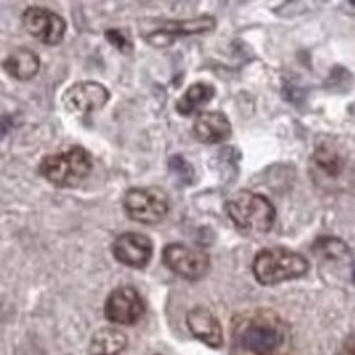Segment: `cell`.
I'll use <instances>...</instances> for the list:
<instances>
[{
	"label": "cell",
	"mask_w": 355,
	"mask_h": 355,
	"mask_svg": "<svg viewBox=\"0 0 355 355\" xmlns=\"http://www.w3.org/2000/svg\"><path fill=\"white\" fill-rule=\"evenodd\" d=\"M339 355H355V344L347 345V347H344V349L339 352Z\"/></svg>",
	"instance_id": "44dd1931"
},
{
	"label": "cell",
	"mask_w": 355,
	"mask_h": 355,
	"mask_svg": "<svg viewBox=\"0 0 355 355\" xmlns=\"http://www.w3.org/2000/svg\"><path fill=\"white\" fill-rule=\"evenodd\" d=\"M105 38H107L108 43H110L113 48H116L121 54H131V53H133V48H135L133 41H131L128 35L123 33L121 30H116V28L107 30L105 31Z\"/></svg>",
	"instance_id": "ffe728a7"
},
{
	"label": "cell",
	"mask_w": 355,
	"mask_h": 355,
	"mask_svg": "<svg viewBox=\"0 0 355 355\" xmlns=\"http://www.w3.org/2000/svg\"><path fill=\"white\" fill-rule=\"evenodd\" d=\"M128 345V339L121 331L113 327H102L95 331L89 344V352L92 355H120Z\"/></svg>",
	"instance_id": "e0dca14e"
},
{
	"label": "cell",
	"mask_w": 355,
	"mask_h": 355,
	"mask_svg": "<svg viewBox=\"0 0 355 355\" xmlns=\"http://www.w3.org/2000/svg\"><path fill=\"white\" fill-rule=\"evenodd\" d=\"M21 24L28 35L48 46H58L64 40L67 24L59 13L44 7H28L21 15Z\"/></svg>",
	"instance_id": "9c48e42d"
},
{
	"label": "cell",
	"mask_w": 355,
	"mask_h": 355,
	"mask_svg": "<svg viewBox=\"0 0 355 355\" xmlns=\"http://www.w3.org/2000/svg\"><path fill=\"white\" fill-rule=\"evenodd\" d=\"M3 71L13 79L26 82L31 80L40 72V56L28 48H17L3 61Z\"/></svg>",
	"instance_id": "9a60e30c"
},
{
	"label": "cell",
	"mask_w": 355,
	"mask_h": 355,
	"mask_svg": "<svg viewBox=\"0 0 355 355\" xmlns=\"http://www.w3.org/2000/svg\"><path fill=\"white\" fill-rule=\"evenodd\" d=\"M162 261L171 272L189 282L203 279L210 270V256L205 250L180 243L167 244L162 250Z\"/></svg>",
	"instance_id": "8992f818"
},
{
	"label": "cell",
	"mask_w": 355,
	"mask_h": 355,
	"mask_svg": "<svg viewBox=\"0 0 355 355\" xmlns=\"http://www.w3.org/2000/svg\"><path fill=\"white\" fill-rule=\"evenodd\" d=\"M216 30V18L211 15H200L187 20H166L154 31L144 35V40L154 48H167L177 38L195 35H208Z\"/></svg>",
	"instance_id": "52a82bcc"
},
{
	"label": "cell",
	"mask_w": 355,
	"mask_h": 355,
	"mask_svg": "<svg viewBox=\"0 0 355 355\" xmlns=\"http://www.w3.org/2000/svg\"><path fill=\"white\" fill-rule=\"evenodd\" d=\"M215 95L216 89L210 82H195L190 87H187L185 92L175 102V112L182 116H190L203 105L210 103Z\"/></svg>",
	"instance_id": "2e32d148"
},
{
	"label": "cell",
	"mask_w": 355,
	"mask_h": 355,
	"mask_svg": "<svg viewBox=\"0 0 355 355\" xmlns=\"http://www.w3.org/2000/svg\"><path fill=\"white\" fill-rule=\"evenodd\" d=\"M92 156L82 146H74L64 153L49 154L40 162V174L56 189H76L92 171Z\"/></svg>",
	"instance_id": "3957f363"
},
{
	"label": "cell",
	"mask_w": 355,
	"mask_h": 355,
	"mask_svg": "<svg viewBox=\"0 0 355 355\" xmlns=\"http://www.w3.org/2000/svg\"><path fill=\"white\" fill-rule=\"evenodd\" d=\"M153 250V241L141 233H123L112 244L113 257L123 266L133 268L148 267Z\"/></svg>",
	"instance_id": "8fae6325"
},
{
	"label": "cell",
	"mask_w": 355,
	"mask_h": 355,
	"mask_svg": "<svg viewBox=\"0 0 355 355\" xmlns=\"http://www.w3.org/2000/svg\"><path fill=\"white\" fill-rule=\"evenodd\" d=\"M308 270L306 257L286 248L262 249L252 262L254 277L261 285H277L300 279Z\"/></svg>",
	"instance_id": "277c9868"
},
{
	"label": "cell",
	"mask_w": 355,
	"mask_h": 355,
	"mask_svg": "<svg viewBox=\"0 0 355 355\" xmlns=\"http://www.w3.org/2000/svg\"><path fill=\"white\" fill-rule=\"evenodd\" d=\"M313 252L322 261L329 262H349L352 261V252H350L349 245L338 238H320L313 244Z\"/></svg>",
	"instance_id": "ac0fdd59"
},
{
	"label": "cell",
	"mask_w": 355,
	"mask_h": 355,
	"mask_svg": "<svg viewBox=\"0 0 355 355\" xmlns=\"http://www.w3.org/2000/svg\"><path fill=\"white\" fill-rule=\"evenodd\" d=\"M123 208L133 221L153 226L167 216L171 200L159 187H133L123 197Z\"/></svg>",
	"instance_id": "5b68a950"
},
{
	"label": "cell",
	"mask_w": 355,
	"mask_h": 355,
	"mask_svg": "<svg viewBox=\"0 0 355 355\" xmlns=\"http://www.w3.org/2000/svg\"><path fill=\"white\" fill-rule=\"evenodd\" d=\"M233 135L230 118L223 112L207 110L200 112L193 121V136L202 144H220Z\"/></svg>",
	"instance_id": "7c38bea8"
},
{
	"label": "cell",
	"mask_w": 355,
	"mask_h": 355,
	"mask_svg": "<svg viewBox=\"0 0 355 355\" xmlns=\"http://www.w3.org/2000/svg\"><path fill=\"white\" fill-rule=\"evenodd\" d=\"M110 100V92L103 84L95 80H80L72 84L62 94V103L67 110L79 115H89L102 110Z\"/></svg>",
	"instance_id": "30bf717a"
},
{
	"label": "cell",
	"mask_w": 355,
	"mask_h": 355,
	"mask_svg": "<svg viewBox=\"0 0 355 355\" xmlns=\"http://www.w3.org/2000/svg\"><path fill=\"white\" fill-rule=\"evenodd\" d=\"M225 211L236 230L244 234H267L275 225L277 210L266 195L239 190L225 202Z\"/></svg>",
	"instance_id": "7a4b0ae2"
},
{
	"label": "cell",
	"mask_w": 355,
	"mask_h": 355,
	"mask_svg": "<svg viewBox=\"0 0 355 355\" xmlns=\"http://www.w3.org/2000/svg\"><path fill=\"white\" fill-rule=\"evenodd\" d=\"M169 172L172 179L175 180V185L179 187H187L193 184L195 179V169L193 166L184 156L180 154H175L169 159Z\"/></svg>",
	"instance_id": "d6986e66"
},
{
	"label": "cell",
	"mask_w": 355,
	"mask_h": 355,
	"mask_svg": "<svg viewBox=\"0 0 355 355\" xmlns=\"http://www.w3.org/2000/svg\"><path fill=\"white\" fill-rule=\"evenodd\" d=\"M187 326L193 338L202 340L211 349H220L223 345V327L220 320L208 308L195 306L187 313Z\"/></svg>",
	"instance_id": "5bb4252c"
},
{
	"label": "cell",
	"mask_w": 355,
	"mask_h": 355,
	"mask_svg": "<svg viewBox=\"0 0 355 355\" xmlns=\"http://www.w3.org/2000/svg\"><path fill=\"white\" fill-rule=\"evenodd\" d=\"M154 355H159V354H154Z\"/></svg>",
	"instance_id": "7402d4cb"
},
{
	"label": "cell",
	"mask_w": 355,
	"mask_h": 355,
	"mask_svg": "<svg viewBox=\"0 0 355 355\" xmlns=\"http://www.w3.org/2000/svg\"><path fill=\"white\" fill-rule=\"evenodd\" d=\"M313 164L321 177L329 180H338L347 171L349 161L343 153L338 141L334 139H320L316 143L315 153H313Z\"/></svg>",
	"instance_id": "4fadbf2b"
},
{
	"label": "cell",
	"mask_w": 355,
	"mask_h": 355,
	"mask_svg": "<svg viewBox=\"0 0 355 355\" xmlns=\"http://www.w3.org/2000/svg\"><path fill=\"white\" fill-rule=\"evenodd\" d=\"M291 332L275 311L249 309L231 322V355H290Z\"/></svg>",
	"instance_id": "6da1fadb"
},
{
	"label": "cell",
	"mask_w": 355,
	"mask_h": 355,
	"mask_svg": "<svg viewBox=\"0 0 355 355\" xmlns=\"http://www.w3.org/2000/svg\"><path fill=\"white\" fill-rule=\"evenodd\" d=\"M103 313L113 324L133 326L144 316L146 303L135 286L121 285L108 295Z\"/></svg>",
	"instance_id": "ba28073f"
}]
</instances>
